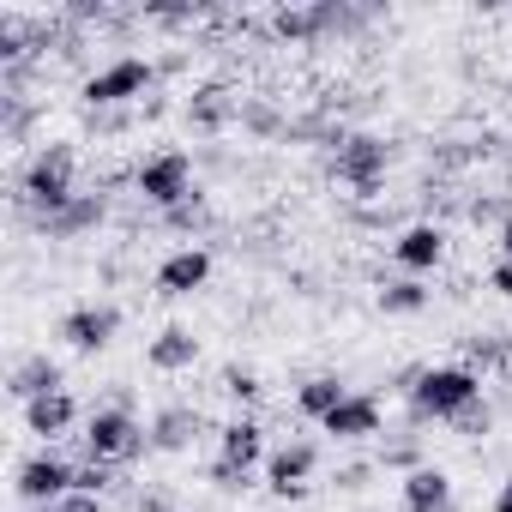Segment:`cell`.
<instances>
[{
  "mask_svg": "<svg viewBox=\"0 0 512 512\" xmlns=\"http://www.w3.org/2000/svg\"><path fill=\"white\" fill-rule=\"evenodd\" d=\"M344 398H350V386H344L338 374H314V380H308V386L296 392V404H302V416H314V422H326V416H332V410H338Z\"/></svg>",
  "mask_w": 512,
  "mask_h": 512,
  "instance_id": "17",
  "label": "cell"
},
{
  "mask_svg": "<svg viewBox=\"0 0 512 512\" xmlns=\"http://www.w3.org/2000/svg\"><path fill=\"white\" fill-rule=\"evenodd\" d=\"M43 392H61V368L49 362V356H31V362H19L13 368V398H43Z\"/></svg>",
  "mask_w": 512,
  "mask_h": 512,
  "instance_id": "18",
  "label": "cell"
},
{
  "mask_svg": "<svg viewBox=\"0 0 512 512\" xmlns=\"http://www.w3.org/2000/svg\"><path fill=\"white\" fill-rule=\"evenodd\" d=\"M73 169H79V157H73V145H49V151H37L31 157V169H25V199L37 205V211H67L73 205Z\"/></svg>",
  "mask_w": 512,
  "mask_h": 512,
  "instance_id": "2",
  "label": "cell"
},
{
  "mask_svg": "<svg viewBox=\"0 0 512 512\" xmlns=\"http://www.w3.org/2000/svg\"><path fill=\"white\" fill-rule=\"evenodd\" d=\"M494 512H512V476L500 482V494H494Z\"/></svg>",
  "mask_w": 512,
  "mask_h": 512,
  "instance_id": "28",
  "label": "cell"
},
{
  "mask_svg": "<svg viewBox=\"0 0 512 512\" xmlns=\"http://www.w3.org/2000/svg\"><path fill=\"white\" fill-rule=\"evenodd\" d=\"M145 85H151V61L127 55V61H115V67H103V73L85 79V103H91V109H115V103L145 97Z\"/></svg>",
  "mask_w": 512,
  "mask_h": 512,
  "instance_id": "6",
  "label": "cell"
},
{
  "mask_svg": "<svg viewBox=\"0 0 512 512\" xmlns=\"http://www.w3.org/2000/svg\"><path fill=\"white\" fill-rule=\"evenodd\" d=\"M404 512H452V476L434 464H416L404 476Z\"/></svg>",
  "mask_w": 512,
  "mask_h": 512,
  "instance_id": "13",
  "label": "cell"
},
{
  "mask_svg": "<svg viewBox=\"0 0 512 512\" xmlns=\"http://www.w3.org/2000/svg\"><path fill=\"white\" fill-rule=\"evenodd\" d=\"M380 308H386V314H422V308H428V290H422L416 278L386 284V290H380Z\"/></svg>",
  "mask_w": 512,
  "mask_h": 512,
  "instance_id": "21",
  "label": "cell"
},
{
  "mask_svg": "<svg viewBox=\"0 0 512 512\" xmlns=\"http://www.w3.org/2000/svg\"><path fill=\"white\" fill-rule=\"evenodd\" d=\"M145 362H151L157 374H181V368H193V362H199V338H193L187 326H163V332L151 338Z\"/></svg>",
  "mask_w": 512,
  "mask_h": 512,
  "instance_id": "14",
  "label": "cell"
},
{
  "mask_svg": "<svg viewBox=\"0 0 512 512\" xmlns=\"http://www.w3.org/2000/svg\"><path fill=\"white\" fill-rule=\"evenodd\" d=\"M314 440H290V446H278L272 458H266V488L272 494H284V500H302L308 494V476H314Z\"/></svg>",
  "mask_w": 512,
  "mask_h": 512,
  "instance_id": "7",
  "label": "cell"
},
{
  "mask_svg": "<svg viewBox=\"0 0 512 512\" xmlns=\"http://www.w3.org/2000/svg\"><path fill=\"white\" fill-rule=\"evenodd\" d=\"M320 428H326L332 440H368V434H380V404L350 392V398H344V404H338V410L320 422Z\"/></svg>",
  "mask_w": 512,
  "mask_h": 512,
  "instance_id": "16",
  "label": "cell"
},
{
  "mask_svg": "<svg viewBox=\"0 0 512 512\" xmlns=\"http://www.w3.org/2000/svg\"><path fill=\"white\" fill-rule=\"evenodd\" d=\"M133 187H139V199H151L157 211H181V205L193 199V163H187V151H157V157H145L139 175H133Z\"/></svg>",
  "mask_w": 512,
  "mask_h": 512,
  "instance_id": "3",
  "label": "cell"
},
{
  "mask_svg": "<svg viewBox=\"0 0 512 512\" xmlns=\"http://www.w3.org/2000/svg\"><path fill=\"white\" fill-rule=\"evenodd\" d=\"M49 512H103V506H97V494H67V500H55Z\"/></svg>",
  "mask_w": 512,
  "mask_h": 512,
  "instance_id": "25",
  "label": "cell"
},
{
  "mask_svg": "<svg viewBox=\"0 0 512 512\" xmlns=\"http://www.w3.org/2000/svg\"><path fill=\"white\" fill-rule=\"evenodd\" d=\"M500 260H512V217L500 223Z\"/></svg>",
  "mask_w": 512,
  "mask_h": 512,
  "instance_id": "29",
  "label": "cell"
},
{
  "mask_svg": "<svg viewBox=\"0 0 512 512\" xmlns=\"http://www.w3.org/2000/svg\"><path fill=\"white\" fill-rule=\"evenodd\" d=\"M73 476H79V470H73L67 458L37 452V458H25V464H19V482H13V488H19V500H31V506H43V512H49L55 500H67V494H73Z\"/></svg>",
  "mask_w": 512,
  "mask_h": 512,
  "instance_id": "5",
  "label": "cell"
},
{
  "mask_svg": "<svg viewBox=\"0 0 512 512\" xmlns=\"http://www.w3.org/2000/svg\"><path fill=\"white\" fill-rule=\"evenodd\" d=\"M488 284H494V290H500V296H512V260H500V266H494V272H488Z\"/></svg>",
  "mask_w": 512,
  "mask_h": 512,
  "instance_id": "27",
  "label": "cell"
},
{
  "mask_svg": "<svg viewBox=\"0 0 512 512\" xmlns=\"http://www.w3.org/2000/svg\"><path fill=\"white\" fill-rule=\"evenodd\" d=\"M85 452H91V464H127V458H139L145 452V428L133 422V410H97L91 422H85Z\"/></svg>",
  "mask_w": 512,
  "mask_h": 512,
  "instance_id": "4",
  "label": "cell"
},
{
  "mask_svg": "<svg viewBox=\"0 0 512 512\" xmlns=\"http://www.w3.org/2000/svg\"><path fill=\"white\" fill-rule=\"evenodd\" d=\"M476 398H482V374L476 368H422L416 386H410V410L422 422H458Z\"/></svg>",
  "mask_w": 512,
  "mask_h": 512,
  "instance_id": "1",
  "label": "cell"
},
{
  "mask_svg": "<svg viewBox=\"0 0 512 512\" xmlns=\"http://www.w3.org/2000/svg\"><path fill=\"white\" fill-rule=\"evenodd\" d=\"M193 428H199V416L175 404V410H163V416L151 422V446H157V452H181V446L193 440Z\"/></svg>",
  "mask_w": 512,
  "mask_h": 512,
  "instance_id": "19",
  "label": "cell"
},
{
  "mask_svg": "<svg viewBox=\"0 0 512 512\" xmlns=\"http://www.w3.org/2000/svg\"><path fill=\"white\" fill-rule=\"evenodd\" d=\"M217 458L235 464V470H253V464L266 458V428L253 422V416H235V422L217 434Z\"/></svg>",
  "mask_w": 512,
  "mask_h": 512,
  "instance_id": "12",
  "label": "cell"
},
{
  "mask_svg": "<svg viewBox=\"0 0 512 512\" xmlns=\"http://www.w3.org/2000/svg\"><path fill=\"white\" fill-rule=\"evenodd\" d=\"M458 428H464V434H476V428H488V404H470V410L458 416Z\"/></svg>",
  "mask_w": 512,
  "mask_h": 512,
  "instance_id": "26",
  "label": "cell"
},
{
  "mask_svg": "<svg viewBox=\"0 0 512 512\" xmlns=\"http://www.w3.org/2000/svg\"><path fill=\"white\" fill-rule=\"evenodd\" d=\"M73 422H79L73 392H43V398H31V404H25V428H31V434H43V440L67 434Z\"/></svg>",
  "mask_w": 512,
  "mask_h": 512,
  "instance_id": "15",
  "label": "cell"
},
{
  "mask_svg": "<svg viewBox=\"0 0 512 512\" xmlns=\"http://www.w3.org/2000/svg\"><path fill=\"white\" fill-rule=\"evenodd\" d=\"M211 482H217V488H247V470H235V464L217 458V464H211Z\"/></svg>",
  "mask_w": 512,
  "mask_h": 512,
  "instance_id": "24",
  "label": "cell"
},
{
  "mask_svg": "<svg viewBox=\"0 0 512 512\" xmlns=\"http://www.w3.org/2000/svg\"><path fill=\"white\" fill-rule=\"evenodd\" d=\"M115 326H121V314H115V308H97V302H85V308H73V314L61 320V338H67L73 350L97 356V350H109Z\"/></svg>",
  "mask_w": 512,
  "mask_h": 512,
  "instance_id": "9",
  "label": "cell"
},
{
  "mask_svg": "<svg viewBox=\"0 0 512 512\" xmlns=\"http://www.w3.org/2000/svg\"><path fill=\"white\" fill-rule=\"evenodd\" d=\"M392 260H398L404 272H434V266L446 260V235H440L434 223H410V229L392 241Z\"/></svg>",
  "mask_w": 512,
  "mask_h": 512,
  "instance_id": "10",
  "label": "cell"
},
{
  "mask_svg": "<svg viewBox=\"0 0 512 512\" xmlns=\"http://www.w3.org/2000/svg\"><path fill=\"white\" fill-rule=\"evenodd\" d=\"M91 223H103V199H73L67 211H55V217H49V229H55V235H73V229H91Z\"/></svg>",
  "mask_w": 512,
  "mask_h": 512,
  "instance_id": "20",
  "label": "cell"
},
{
  "mask_svg": "<svg viewBox=\"0 0 512 512\" xmlns=\"http://www.w3.org/2000/svg\"><path fill=\"white\" fill-rule=\"evenodd\" d=\"M205 284H211V253L205 247H175L169 260L157 266V290L163 296H193Z\"/></svg>",
  "mask_w": 512,
  "mask_h": 512,
  "instance_id": "8",
  "label": "cell"
},
{
  "mask_svg": "<svg viewBox=\"0 0 512 512\" xmlns=\"http://www.w3.org/2000/svg\"><path fill=\"white\" fill-rule=\"evenodd\" d=\"M223 392L235 398V404H260V374H253V368H223Z\"/></svg>",
  "mask_w": 512,
  "mask_h": 512,
  "instance_id": "22",
  "label": "cell"
},
{
  "mask_svg": "<svg viewBox=\"0 0 512 512\" xmlns=\"http://www.w3.org/2000/svg\"><path fill=\"white\" fill-rule=\"evenodd\" d=\"M103 488H109V464H79L73 494H103Z\"/></svg>",
  "mask_w": 512,
  "mask_h": 512,
  "instance_id": "23",
  "label": "cell"
},
{
  "mask_svg": "<svg viewBox=\"0 0 512 512\" xmlns=\"http://www.w3.org/2000/svg\"><path fill=\"white\" fill-rule=\"evenodd\" d=\"M338 175H344L350 187L374 193L380 175H386V145H374V139H344V145H338Z\"/></svg>",
  "mask_w": 512,
  "mask_h": 512,
  "instance_id": "11",
  "label": "cell"
}]
</instances>
